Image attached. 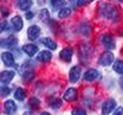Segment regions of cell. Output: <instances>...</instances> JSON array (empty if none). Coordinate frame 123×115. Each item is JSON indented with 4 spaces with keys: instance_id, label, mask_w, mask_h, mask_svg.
Returning <instances> with one entry per match:
<instances>
[{
    "instance_id": "6da1fadb",
    "label": "cell",
    "mask_w": 123,
    "mask_h": 115,
    "mask_svg": "<svg viewBox=\"0 0 123 115\" xmlns=\"http://www.w3.org/2000/svg\"><path fill=\"white\" fill-rule=\"evenodd\" d=\"M101 14L107 18V19H110V20H117L118 18V11L117 8L112 5V4H103L101 6Z\"/></svg>"
},
{
    "instance_id": "7a4b0ae2",
    "label": "cell",
    "mask_w": 123,
    "mask_h": 115,
    "mask_svg": "<svg viewBox=\"0 0 123 115\" xmlns=\"http://www.w3.org/2000/svg\"><path fill=\"white\" fill-rule=\"evenodd\" d=\"M101 43L103 44V46L109 51V50H114L116 44H115V39H114V36L110 34V33H104L101 36Z\"/></svg>"
},
{
    "instance_id": "3957f363",
    "label": "cell",
    "mask_w": 123,
    "mask_h": 115,
    "mask_svg": "<svg viewBox=\"0 0 123 115\" xmlns=\"http://www.w3.org/2000/svg\"><path fill=\"white\" fill-rule=\"evenodd\" d=\"M114 58H115V57H114V55H112L111 52L105 51V52H103V53L99 56V58H98V64H99V65H103V66H108L114 62Z\"/></svg>"
},
{
    "instance_id": "277c9868",
    "label": "cell",
    "mask_w": 123,
    "mask_h": 115,
    "mask_svg": "<svg viewBox=\"0 0 123 115\" xmlns=\"http://www.w3.org/2000/svg\"><path fill=\"white\" fill-rule=\"evenodd\" d=\"M116 109V101L114 99H108L103 104H102V114L108 115L111 112H114Z\"/></svg>"
},
{
    "instance_id": "5b68a950",
    "label": "cell",
    "mask_w": 123,
    "mask_h": 115,
    "mask_svg": "<svg viewBox=\"0 0 123 115\" xmlns=\"http://www.w3.org/2000/svg\"><path fill=\"white\" fill-rule=\"evenodd\" d=\"M18 44V39L15 37H7V38H4V39H0V48H4V49H11V48H14L15 45Z\"/></svg>"
},
{
    "instance_id": "8992f818",
    "label": "cell",
    "mask_w": 123,
    "mask_h": 115,
    "mask_svg": "<svg viewBox=\"0 0 123 115\" xmlns=\"http://www.w3.org/2000/svg\"><path fill=\"white\" fill-rule=\"evenodd\" d=\"M80 75H82V69L78 65L72 66L70 72H69V81L71 83H76L80 78Z\"/></svg>"
},
{
    "instance_id": "52a82bcc",
    "label": "cell",
    "mask_w": 123,
    "mask_h": 115,
    "mask_svg": "<svg viewBox=\"0 0 123 115\" xmlns=\"http://www.w3.org/2000/svg\"><path fill=\"white\" fill-rule=\"evenodd\" d=\"M15 72L12 70H4V71H0V82L2 84H7L10 83L13 77H14Z\"/></svg>"
},
{
    "instance_id": "ba28073f",
    "label": "cell",
    "mask_w": 123,
    "mask_h": 115,
    "mask_svg": "<svg viewBox=\"0 0 123 115\" xmlns=\"http://www.w3.org/2000/svg\"><path fill=\"white\" fill-rule=\"evenodd\" d=\"M98 77H101V74H99V71L96 70V69H89V70H86L85 74H84V80H85L86 82H93V81H96Z\"/></svg>"
},
{
    "instance_id": "9c48e42d",
    "label": "cell",
    "mask_w": 123,
    "mask_h": 115,
    "mask_svg": "<svg viewBox=\"0 0 123 115\" xmlns=\"http://www.w3.org/2000/svg\"><path fill=\"white\" fill-rule=\"evenodd\" d=\"M4 112L6 115H12L17 112V104L14 103V101L12 100H7L4 103Z\"/></svg>"
},
{
    "instance_id": "30bf717a",
    "label": "cell",
    "mask_w": 123,
    "mask_h": 115,
    "mask_svg": "<svg viewBox=\"0 0 123 115\" xmlns=\"http://www.w3.org/2000/svg\"><path fill=\"white\" fill-rule=\"evenodd\" d=\"M72 55H74V50L71 49V48H64L59 52V58H61L62 61H64V62L68 63V62H71Z\"/></svg>"
},
{
    "instance_id": "8fae6325",
    "label": "cell",
    "mask_w": 123,
    "mask_h": 115,
    "mask_svg": "<svg viewBox=\"0 0 123 115\" xmlns=\"http://www.w3.org/2000/svg\"><path fill=\"white\" fill-rule=\"evenodd\" d=\"M21 49H23V51H24L29 57H33V56L39 51L38 46H37L36 44H32V43H30V44H24Z\"/></svg>"
},
{
    "instance_id": "7c38bea8",
    "label": "cell",
    "mask_w": 123,
    "mask_h": 115,
    "mask_svg": "<svg viewBox=\"0 0 123 115\" xmlns=\"http://www.w3.org/2000/svg\"><path fill=\"white\" fill-rule=\"evenodd\" d=\"M77 96H78V94H77V89L76 88H69L65 93H64V100L65 101H68V102H75L77 100Z\"/></svg>"
},
{
    "instance_id": "4fadbf2b",
    "label": "cell",
    "mask_w": 123,
    "mask_h": 115,
    "mask_svg": "<svg viewBox=\"0 0 123 115\" xmlns=\"http://www.w3.org/2000/svg\"><path fill=\"white\" fill-rule=\"evenodd\" d=\"M40 34V27L38 25H32L27 30V37L30 40H36Z\"/></svg>"
},
{
    "instance_id": "5bb4252c",
    "label": "cell",
    "mask_w": 123,
    "mask_h": 115,
    "mask_svg": "<svg viewBox=\"0 0 123 115\" xmlns=\"http://www.w3.org/2000/svg\"><path fill=\"white\" fill-rule=\"evenodd\" d=\"M11 25H12V29L14 31H20L24 26V21H23V18L20 16H14L11 19Z\"/></svg>"
},
{
    "instance_id": "9a60e30c",
    "label": "cell",
    "mask_w": 123,
    "mask_h": 115,
    "mask_svg": "<svg viewBox=\"0 0 123 115\" xmlns=\"http://www.w3.org/2000/svg\"><path fill=\"white\" fill-rule=\"evenodd\" d=\"M1 59L4 62V64L6 66H13L15 63L14 61V56L11 52H2L1 55Z\"/></svg>"
},
{
    "instance_id": "2e32d148",
    "label": "cell",
    "mask_w": 123,
    "mask_h": 115,
    "mask_svg": "<svg viewBox=\"0 0 123 115\" xmlns=\"http://www.w3.org/2000/svg\"><path fill=\"white\" fill-rule=\"evenodd\" d=\"M40 43H42L44 46H46L47 49L52 50V51L57 49V43H56L53 39L49 38V37H44V38H42V39H40Z\"/></svg>"
},
{
    "instance_id": "e0dca14e",
    "label": "cell",
    "mask_w": 123,
    "mask_h": 115,
    "mask_svg": "<svg viewBox=\"0 0 123 115\" xmlns=\"http://www.w3.org/2000/svg\"><path fill=\"white\" fill-rule=\"evenodd\" d=\"M38 61L39 62H43V63H47V62H50L51 61V58H52V53L50 52V51H40L39 53H38Z\"/></svg>"
},
{
    "instance_id": "ac0fdd59",
    "label": "cell",
    "mask_w": 123,
    "mask_h": 115,
    "mask_svg": "<svg viewBox=\"0 0 123 115\" xmlns=\"http://www.w3.org/2000/svg\"><path fill=\"white\" fill-rule=\"evenodd\" d=\"M33 77H34V72H33V70L30 69V68H26L25 70H24V72L21 74V80L24 81V82H30L33 80Z\"/></svg>"
},
{
    "instance_id": "d6986e66",
    "label": "cell",
    "mask_w": 123,
    "mask_h": 115,
    "mask_svg": "<svg viewBox=\"0 0 123 115\" xmlns=\"http://www.w3.org/2000/svg\"><path fill=\"white\" fill-rule=\"evenodd\" d=\"M32 0H18V7L21 10V11H29L32 6Z\"/></svg>"
},
{
    "instance_id": "ffe728a7",
    "label": "cell",
    "mask_w": 123,
    "mask_h": 115,
    "mask_svg": "<svg viewBox=\"0 0 123 115\" xmlns=\"http://www.w3.org/2000/svg\"><path fill=\"white\" fill-rule=\"evenodd\" d=\"M26 97V90H24L23 88H17L14 91V99L18 101H24Z\"/></svg>"
},
{
    "instance_id": "44dd1931",
    "label": "cell",
    "mask_w": 123,
    "mask_h": 115,
    "mask_svg": "<svg viewBox=\"0 0 123 115\" xmlns=\"http://www.w3.org/2000/svg\"><path fill=\"white\" fill-rule=\"evenodd\" d=\"M112 69H114V71H115V72H117V74H120V75L123 74V61L117 59V61L114 63Z\"/></svg>"
},
{
    "instance_id": "7402d4cb",
    "label": "cell",
    "mask_w": 123,
    "mask_h": 115,
    "mask_svg": "<svg viewBox=\"0 0 123 115\" xmlns=\"http://www.w3.org/2000/svg\"><path fill=\"white\" fill-rule=\"evenodd\" d=\"M50 2H51V6L53 8H59V10L63 8L65 6V4H66L65 0H50Z\"/></svg>"
},
{
    "instance_id": "603a6c76",
    "label": "cell",
    "mask_w": 123,
    "mask_h": 115,
    "mask_svg": "<svg viewBox=\"0 0 123 115\" xmlns=\"http://www.w3.org/2000/svg\"><path fill=\"white\" fill-rule=\"evenodd\" d=\"M70 14H71V8H69V7H63L58 11V17L59 18H66Z\"/></svg>"
},
{
    "instance_id": "cb8c5ba5",
    "label": "cell",
    "mask_w": 123,
    "mask_h": 115,
    "mask_svg": "<svg viewBox=\"0 0 123 115\" xmlns=\"http://www.w3.org/2000/svg\"><path fill=\"white\" fill-rule=\"evenodd\" d=\"M39 106H40V101L37 99V97H31L30 101H29V107L32 108V109H37V108H39Z\"/></svg>"
},
{
    "instance_id": "d4e9b609",
    "label": "cell",
    "mask_w": 123,
    "mask_h": 115,
    "mask_svg": "<svg viewBox=\"0 0 123 115\" xmlns=\"http://www.w3.org/2000/svg\"><path fill=\"white\" fill-rule=\"evenodd\" d=\"M62 106H63V101L61 99H57V97L50 102V107L53 108V109H58V108H61Z\"/></svg>"
},
{
    "instance_id": "484cf974",
    "label": "cell",
    "mask_w": 123,
    "mask_h": 115,
    "mask_svg": "<svg viewBox=\"0 0 123 115\" xmlns=\"http://www.w3.org/2000/svg\"><path fill=\"white\" fill-rule=\"evenodd\" d=\"M71 114L72 115H86V112L83 108H74L72 112H71Z\"/></svg>"
},
{
    "instance_id": "4316f807",
    "label": "cell",
    "mask_w": 123,
    "mask_h": 115,
    "mask_svg": "<svg viewBox=\"0 0 123 115\" xmlns=\"http://www.w3.org/2000/svg\"><path fill=\"white\" fill-rule=\"evenodd\" d=\"M11 93V89L8 87H0V96H7Z\"/></svg>"
},
{
    "instance_id": "83f0119b",
    "label": "cell",
    "mask_w": 123,
    "mask_h": 115,
    "mask_svg": "<svg viewBox=\"0 0 123 115\" xmlns=\"http://www.w3.org/2000/svg\"><path fill=\"white\" fill-rule=\"evenodd\" d=\"M39 16H40V19H42V20H44V21L49 20V18H50L49 12H47V10H46V8H44V10H42V11H40Z\"/></svg>"
},
{
    "instance_id": "f1b7e54d",
    "label": "cell",
    "mask_w": 123,
    "mask_h": 115,
    "mask_svg": "<svg viewBox=\"0 0 123 115\" xmlns=\"http://www.w3.org/2000/svg\"><path fill=\"white\" fill-rule=\"evenodd\" d=\"M7 29H8L7 21H6V20H1V21H0V33L4 32V31H6Z\"/></svg>"
},
{
    "instance_id": "f546056e",
    "label": "cell",
    "mask_w": 123,
    "mask_h": 115,
    "mask_svg": "<svg viewBox=\"0 0 123 115\" xmlns=\"http://www.w3.org/2000/svg\"><path fill=\"white\" fill-rule=\"evenodd\" d=\"M92 1H95V0H77V6H85L86 4H90Z\"/></svg>"
},
{
    "instance_id": "4dcf8cb0",
    "label": "cell",
    "mask_w": 123,
    "mask_h": 115,
    "mask_svg": "<svg viewBox=\"0 0 123 115\" xmlns=\"http://www.w3.org/2000/svg\"><path fill=\"white\" fill-rule=\"evenodd\" d=\"M114 115H123V107H118L114 110Z\"/></svg>"
},
{
    "instance_id": "1f68e13d",
    "label": "cell",
    "mask_w": 123,
    "mask_h": 115,
    "mask_svg": "<svg viewBox=\"0 0 123 115\" xmlns=\"http://www.w3.org/2000/svg\"><path fill=\"white\" fill-rule=\"evenodd\" d=\"M33 16H34V13H33V12L27 11V12H26V14H25V18H26L27 20H30V19H32V18H33Z\"/></svg>"
},
{
    "instance_id": "d6a6232c",
    "label": "cell",
    "mask_w": 123,
    "mask_h": 115,
    "mask_svg": "<svg viewBox=\"0 0 123 115\" xmlns=\"http://www.w3.org/2000/svg\"><path fill=\"white\" fill-rule=\"evenodd\" d=\"M120 85H121V88H122V90H123V76L120 78Z\"/></svg>"
},
{
    "instance_id": "836d02e7",
    "label": "cell",
    "mask_w": 123,
    "mask_h": 115,
    "mask_svg": "<svg viewBox=\"0 0 123 115\" xmlns=\"http://www.w3.org/2000/svg\"><path fill=\"white\" fill-rule=\"evenodd\" d=\"M23 115H34V114H33L32 112H25V113H24Z\"/></svg>"
},
{
    "instance_id": "e575fe53",
    "label": "cell",
    "mask_w": 123,
    "mask_h": 115,
    "mask_svg": "<svg viewBox=\"0 0 123 115\" xmlns=\"http://www.w3.org/2000/svg\"><path fill=\"white\" fill-rule=\"evenodd\" d=\"M40 115H51V114L47 113V112H43V113H40Z\"/></svg>"
},
{
    "instance_id": "d590c367",
    "label": "cell",
    "mask_w": 123,
    "mask_h": 115,
    "mask_svg": "<svg viewBox=\"0 0 123 115\" xmlns=\"http://www.w3.org/2000/svg\"><path fill=\"white\" fill-rule=\"evenodd\" d=\"M70 1H75V0H70Z\"/></svg>"
},
{
    "instance_id": "8d00e7d4",
    "label": "cell",
    "mask_w": 123,
    "mask_h": 115,
    "mask_svg": "<svg viewBox=\"0 0 123 115\" xmlns=\"http://www.w3.org/2000/svg\"><path fill=\"white\" fill-rule=\"evenodd\" d=\"M121 1H122V2H123V0H121Z\"/></svg>"
}]
</instances>
